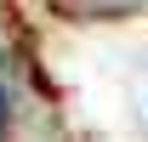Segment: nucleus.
<instances>
[{
    "label": "nucleus",
    "mask_w": 148,
    "mask_h": 142,
    "mask_svg": "<svg viewBox=\"0 0 148 142\" xmlns=\"http://www.w3.org/2000/svg\"><path fill=\"white\" fill-rule=\"evenodd\" d=\"M12 137V97H6V91H0V142Z\"/></svg>",
    "instance_id": "obj_1"
},
{
    "label": "nucleus",
    "mask_w": 148,
    "mask_h": 142,
    "mask_svg": "<svg viewBox=\"0 0 148 142\" xmlns=\"http://www.w3.org/2000/svg\"><path fill=\"white\" fill-rule=\"evenodd\" d=\"M80 6H131V0H80Z\"/></svg>",
    "instance_id": "obj_2"
}]
</instances>
